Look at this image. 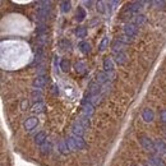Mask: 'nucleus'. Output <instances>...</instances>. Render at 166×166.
Masks as SVG:
<instances>
[{"instance_id": "f257e3e1", "label": "nucleus", "mask_w": 166, "mask_h": 166, "mask_svg": "<svg viewBox=\"0 0 166 166\" xmlns=\"http://www.w3.org/2000/svg\"><path fill=\"white\" fill-rule=\"evenodd\" d=\"M41 5H44V7H40L38 10H37V19L40 20V22L47 18L49 10H50V7H49L50 3L49 2H42V3H41Z\"/></svg>"}, {"instance_id": "f03ea898", "label": "nucleus", "mask_w": 166, "mask_h": 166, "mask_svg": "<svg viewBox=\"0 0 166 166\" xmlns=\"http://www.w3.org/2000/svg\"><path fill=\"white\" fill-rule=\"evenodd\" d=\"M141 144H142V147L146 150V151H150V152H153L155 150H156V144H155L152 142L151 138L148 137H141Z\"/></svg>"}, {"instance_id": "7ed1b4c3", "label": "nucleus", "mask_w": 166, "mask_h": 166, "mask_svg": "<svg viewBox=\"0 0 166 166\" xmlns=\"http://www.w3.org/2000/svg\"><path fill=\"white\" fill-rule=\"evenodd\" d=\"M85 129L86 128L82 125L79 120H76L73 123V125H72V132H73V134H74V136H77V137H82L83 134H85V132H86Z\"/></svg>"}, {"instance_id": "20e7f679", "label": "nucleus", "mask_w": 166, "mask_h": 166, "mask_svg": "<svg viewBox=\"0 0 166 166\" xmlns=\"http://www.w3.org/2000/svg\"><path fill=\"white\" fill-rule=\"evenodd\" d=\"M46 83H47L46 77H44V76H38L37 78H35V81H33V83H32V86L35 87V90H41L42 87L46 86Z\"/></svg>"}, {"instance_id": "39448f33", "label": "nucleus", "mask_w": 166, "mask_h": 166, "mask_svg": "<svg viewBox=\"0 0 166 166\" xmlns=\"http://www.w3.org/2000/svg\"><path fill=\"white\" fill-rule=\"evenodd\" d=\"M124 33L127 35V37H134L137 33H138V29H137V26L136 24H127L124 27Z\"/></svg>"}, {"instance_id": "423d86ee", "label": "nucleus", "mask_w": 166, "mask_h": 166, "mask_svg": "<svg viewBox=\"0 0 166 166\" xmlns=\"http://www.w3.org/2000/svg\"><path fill=\"white\" fill-rule=\"evenodd\" d=\"M38 124V119L36 118V116H31V118H28L26 121H24V128L27 129V130H32L36 125Z\"/></svg>"}, {"instance_id": "0eeeda50", "label": "nucleus", "mask_w": 166, "mask_h": 166, "mask_svg": "<svg viewBox=\"0 0 166 166\" xmlns=\"http://www.w3.org/2000/svg\"><path fill=\"white\" fill-rule=\"evenodd\" d=\"M46 139H47V137H46L45 132H38L35 136V143L38 144V146H42V144L46 142Z\"/></svg>"}, {"instance_id": "6e6552de", "label": "nucleus", "mask_w": 166, "mask_h": 166, "mask_svg": "<svg viewBox=\"0 0 166 166\" xmlns=\"http://www.w3.org/2000/svg\"><path fill=\"white\" fill-rule=\"evenodd\" d=\"M142 118H143V120L146 123H151L153 120V118H155L153 111L151 109H144L143 112H142Z\"/></svg>"}, {"instance_id": "1a4fd4ad", "label": "nucleus", "mask_w": 166, "mask_h": 166, "mask_svg": "<svg viewBox=\"0 0 166 166\" xmlns=\"http://www.w3.org/2000/svg\"><path fill=\"white\" fill-rule=\"evenodd\" d=\"M128 5H129V9H130L132 14H136V13H138L139 10L142 9L143 2H134V3H130V4H128Z\"/></svg>"}, {"instance_id": "9d476101", "label": "nucleus", "mask_w": 166, "mask_h": 166, "mask_svg": "<svg viewBox=\"0 0 166 166\" xmlns=\"http://www.w3.org/2000/svg\"><path fill=\"white\" fill-rule=\"evenodd\" d=\"M155 144H156V148H157L159 153L160 155H164V156L166 157V143L164 141H161V139H157Z\"/></svg>"}, {"instance_id": "9b49d317", "label": "nucleus", "mask_w": 166, "mask_h": 166, "mask_svg": "<svg viewBox=\"0 0 166 166\" xmlns=\"http://www.w3.org/2000/svg\"><path fill=\"white\" fill-rule=\"evenodd\" d=\"M72 139H73V142H74V144H76L77 150H82V148H85V147H86V143H85V141L82 139V137L73 136V137H72Z\"/></svg>"}, {"instance_id": "f8f14e48", "label": "nucleus", "mask_w": 166, "mask_h": 166, "mask_svg": "<svg viewBox=\"0 0 166 166\" xmlns=\"http://www.w3.org/2000/svg\"><path fill=\"white\" fill-rule=\"evenodd\" d=\"M114 59H115V61L118 64H124L127 60V55L123 53V51H120V53H115V55H114Z\"/></svg>"}, {"instance_id": "ddd939ff", "label": "nucleus", "mask_w": 166, "mask_h": 166, "mask_svg": "<svg viewBox=\"0 0 166 166\" xmlns=\"http://www.w3.org/2000/svg\"><path fill=\"white\" fill-rule=\"evenodd\" d=\"M59 150H60V152L63 153V155H68L69 153V146H68V143H67V139L65 141H61L59 143Z\"/></svg>"}, {"instance_id": "4468645a", "label": "nucleus", "mask_w": 166, "mask_h": 166, "mask_svg": "<svg viewBox=\"0 0 166 166\" xmlns=\"http://www.w3.org/2000/svg\"><path fill=\"white\" fill-rule=\"evenodd\" d=\"M83 114H85L86 116H88V118L93 114V106H92V103H91V102L86 103V105L83 106Z\"/></svg>"}, {"instance_id": "2eb2a0df", "label": "nucleus", "mask_w": 166, "mask_h": 166, "mask_svg": "<svg viewBox=\"0 0 166 166\" xmlns=\"http://www.w3.org/2000/svg\"><path fill=\"white\" fill-rule=\"evenodd\" d=\"M123 46H124V44H123L121 41L118 38V40L114 41V44H112V50L115 51V53H120L121 49H123Z\"/></svg>"}, {"instance_id": "dca6fc26", "label": "nucleus", "mask_w": 166, "mask_h": 166, "mask_svg": "<svg viewBox=\"0 0 166 166\" xmlns=\"http://www.w3.org/2000/svg\"><path fill=\"white\" fill-rule=\"evenodd\" d=\"M86 35H87V29H86L85 27H78V28L76 29V36H77V37L85 38Z\"/></svg>"}, {"instance_id": "f3484780", "label": "nucleus", "mask_w": 166, "mask_h": 166, "mask_svg": "<svg viewBox=\"0 0 166 166\" xmlns=\"http://www.w3.org/2000/svg\"><path fill=\"white\" fill-rule=\"evenodd\" d=\"M79 49H81L82 53L87 54V53H90V51H91V45L88 42H86V41H83V42L79 44Z\"/></svg>"}, {"instance_id": "a211bd4d", "label": "nucleus", "mask_w": 166, "mask_h": 166, "mask_svg": "<svg viewBox=\"0 0 166 166\" xmlns=\"http://www.w3.org/2000/svg\"><path fill=\"white\" fill-rule=\"evenodd\" d=\"M103 68H105V72H111L112 70V60L110 58H106L103 60Z\"/></svg>"}, {"instance_id": "6ab92c4d", "label": "nucleus", "mask_w": 166, "mask_h": 166, "mask_svg": "<svg viewBox=\"0 0 166 166\" xmlns=\"http://www.w3.org/2000/svg\"><path fill=\"white\" fill-rule=\"evenodd\" d=\"M44 110H45V103L44 102H37L36 105L32 107L33 112H42Z\"/></svg>"}, {"instance_id": "aec40b11", "label": "nucleus", "mask_w": 166, "mask_h": 166, "mask_svg": "<svg viewBox=\"0 0 166 166\" xmlns=\"http://www.w3.org/2000/svg\"><path fill=\"white\" fill-rule=\"evenodd\" d=\"M150 161L153 164V166H165V162H164L160 157H157V156L151 157V160H150Z\"/></svg>"}, {"instance_id": "412c9836", "label": "nucleus", "mask_w": 166, "mask_h": 166, "mask_svg": "<svg viewBox=\"0 0 166 166\" xmlns=\"http://www.w3.org/2000/svg\"><path fill=\"white\" fill-rule=\"evenodd\" d=\"M50 150H51V144L46 141L42 146H41V152H42V155H47L50 152Z\"/></svg>"}, {"instance_id": "4be33fe9", "label": "nucleus", "mask_w": 166, "mask_h": 166, "mask_svg": "<svg viewBox=\"0 0 166 166\" xmlns=\"http://www.w3.org/2000/svg\"><path fill=\"white\" fill-rule=\"evenodd\" d=\"M85 17H86V12H85V9L83 8H78V10H77V20H83L85 19Z\"/></svg>"}, {"instance_id": "5701e85b", "label": "nucleus", "mask_w": 166, "mask_h": 166, "mask_svg": "<svg viewBox=\"0 0 166 166\" xmlns=\"http://www.w3.org/2000/svg\"><path fill=\"white\" fill-rule=\"evenodd\" d=\"M107 81V74L106 73H100L97 76V83L98 85H102V83H105Z\"/></svg>"}, {"instance_id": "b1692460", "label": "nucleus", "mask_w": 166, "mask_h": 166, "mask_svg": "<svg viewBox=\"0 0 166 166\" xmlns=\"http://www.w3.org/2000/svg\"><path fill=\"white\" fill-rule=\"evenodd\" d=\"M69 61L67 60V59H63L61 60V63H60V68H61V70L63 72H68L69 70Z\"/></svg>"}, {"instance_id": "393cba45", "label": "nucleus", "mask_w": 166, "mask_h": 166, "mask_svg": "<svg viewBox=\"0 0 166 166\" xmlns=\"http://www.w3.org/2000/svg\"><path fill=\"white\" fill-rule=\"evenodd\" d=\"M79 121H81V124L85 128H88L90 127V118L88 116H86V115H83L81 119H79Z\"/></svg>"}, {"instance_id": "a878e982", "label": "nucleus", "mask_w": 166, "mask_h": 166, "mask_svg": "<svg viewBox=\"0 0 166 166\" xmlns=\"http://www.w3.org/2000/svg\"><path fill=\"white\" fill-rule=\"evenodd\" d=\"M67 143H68V146H69V150H70V151H78L77 147H76V144H74V142H73V139H72V137L67 138Z\"/></svg>"}, {"instance_id": "bb28decb", "label": "nucleus", "mask_w": 166, "mask_h": 166, "mask_svg": "<svg viewBox=\"0 0 166 166\" xmlns=\"http://www.w3.org/2000/svg\"><path fill=\"white\" fill-rule=\"evenodd\" d=\"M107 44H109V38L107 37H103L102 38V41H101V44H100V51H103L106 49V46H107Z\"/></svg>"}, {"instance_id": "cd10ccee", "label": "nucleus", "mask_w": 166, "mask_h": 166, "mask_svg": "<svg viewBox=\"0 0 166 166\" xmlns=\"http://www.w3.org/2000/svg\"><path fill=\"white\" fill-rule=\"evenodd\" d=\"M97 12L101 13V14H103V13L106 12V9H105V3H103V2H98V3H97Z\"/></svg>"}, {"instance_id": "c85d7f7f", "label": "nucleus", "mask_w": 166, "mask_h": 166, "mask_svg": "<svg viewBox=\"0 0 166 166\" xmlns=\"http://www.w3.org/2000/svg\"><path fill=\"white\" fill-rule=\"evenodd\" d=\"M61 10H63L64 13L69 12L70 10V2H63L61 3Z\"/></svg>"}, {"instance_id": "c756f323", "label": "nucleus", "mask_w": 166, "mask_h": 166, "mask_svg": "<svg viewBox=\"0 0 166 166\" xmlns=\"http://www.w3.org/2000/svg\"><path fill=\"white\" fill-rule=\"evenodd\" d=\"M59 45H60L61 49H69L70 47V42H69L68 40H61L60 42H59Z\"/></svg>"}, {"instance_id": "7c9ffc66", "label": "nucleus", "mask_w": 166, "mask_h": 166, "mask_svg": "<svg viewBox=\"0 0 166 166\" xmlns=\"http://www.w3.org/2000/svg\"><path fill=\"white\" fill-rule=\"evenodd\" d=\"M144 22H146V17L142 15V14L136 18V23H137V24H143Z\"/></svg>"}, {"instance_id": "2f4dec72", "label": "nucleus", "mask_w": 166, "mask_h": 166, "mask_svg": "<svg viewBox=\"0 0 166 166\" xmlns=\"http://www.w3.org/2000/svg\"><path fill=\"white\" fill-rule=\"evenodd\" d=\"M76 70L78 72V73H83V72H85V64H83V63L76 64Z\"/></svg>"}, {"instance_id": "473e14b6", "label": "nucleus", "mask_w": 166, "mask_h": 166, "mask_svg": "<svg viewBox=\"0 0 166 166\" xmlns=\"http://www.w3.org/2000/svg\"><path fill=\"white\" fill-rule=\"evenodd\" d=\"M37 32H38V35H44V33L46 32V27H45L44 24H41V26L38 27V29H37Z\"/></svg>"}, {"instance_id": "72a5a7b5", "label": "nucleus", "mask_w": 166, "mask_h": 166, "mask_svg": "<svg viewBox=\"0 0 166 166\" xmlns=\"http://www.w3.org/2000/svg\"><path fill=\"white\" fill-rule=\"evenodd\" d=\"M41 59H42V49H38V51L36 53V60L40 61Z\"/></svg>"}, {"instance_id": "f704fd0d", "label": "nucleus", "mask_w": 166, "mask_h": 166, "mask_svg": "<svg viewBox=\"0 0 166 166\" xmlns=\"http://www.w3.org/2000/svg\"><path fill=\"white\" fill-rule=\"evenodd\" d=\"M165 4V2H153V5H156V8H164Z\"/></svg>"}, {"instance_id": "c9c22d12", "label": "nucleus", "mask_w": 166, "mask_h": 166, "mask_svg": "<svg viewBox=\"0 0 166 166\" xmlns=\"http://www.w3.org/2000/svg\"><path fill=\"white\" fill-rule=\"evenodd\" d=\"M161 120L166 124V110H162L161 111Z\"/></svg>"}, {"instance_id": "e433bc0d", "label": "nucleus", "mask_w": 166, "mask_h": 166, "mask_svg": "<svg viewBox=\"0 0 166 166\" xmlns=\"http://www.w3.org/2000/svg\"><path fill=\"white\" fill-rule=\"evenodd\" d=\"M165 133H166V130H165Z\"/></svg>"}]
</instances>
